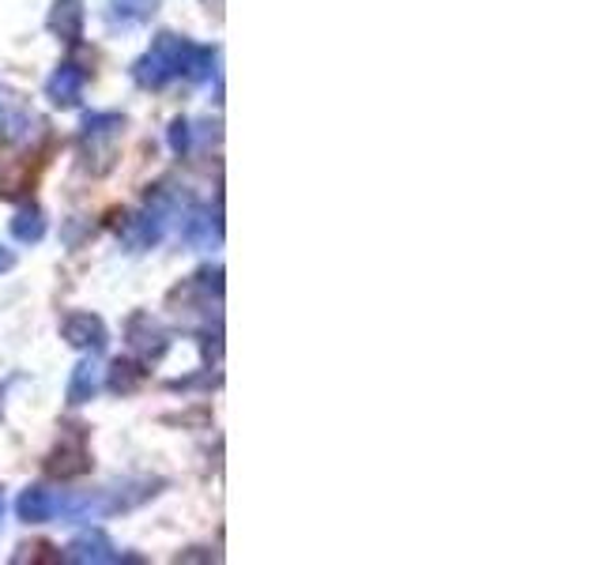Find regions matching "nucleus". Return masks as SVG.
<instances>
[{"label": "nucleus", "mask_w": 603, "mask_h": 565, "mask_svg": "<svg viewBox=\"0 0 603 565\" xmlns=\"http://www.w3.org/2000/svg\"><path fill=\"white\" fill-rule=\"evenodd\" d=\"M80 94H83V72L76 65H61L54 72V80H49V99L57 106H76Z\"/></svg>", "instance_id": "obj_4"}, {"label": "nucleus", "mask_w": 603, "mask_h": 565, "mask_svg": "<svg viewBox=\"0 0 603 565\" xmlns=\"http://www.w3.org/2000/svg\"><path fill=\"white\" fill-rule=\"evenodd\" d=\"M65 339L76 347H91V350H102L106 347V328H102L98 316L91 313H72L65 321Z\"/></svg>", "instance_id": "obj_3"}, {"label": "nucleus", "mask_w": 603, "mask_h": 565, "mask_svg": "<svg viewBox=\"0 0 603 565\" xmlns=\"http://www.w3.org/2000/svg\"><path fill=\"white\" fill-rule=\"evenodd\" d=\"M170 143H174V151L182 155V151L189 148V125H185V122H174V128H170Z\"/></svg>", "instance_id": "obj_12"}, {"label": "nucleus", "mask_w": 603, "mask_h": 565, "mask_svg": "<svg viewBox=\"0 0 603 565\" xmlns=\"http://www.w3.org/2000/svg\"><path fill=\"white\" fill-rule=\"evenodd\" d=\"M49 27L61 34L65 42H76V38H80V31H83V8H80V0H57Z\"/></svg>", "instance_id": "obj_6"}, {"label": "nucleus", "mask_w": 603, "mask_h": 565, "mask_svg": "<svg viewBox=\"0 0 603 565\" xmlns=\"http://www.w3.org/2000/svg\"><path fill=\"white\" fill-rule=\"evenodd\" d=\"M182 234H185V242H193V245H208L211 242V219L204 216V211H193L189 219H182Z\"/></svg>", "instance_id": "obj_9"}, {"label": "nucleus", "mask_w": 603, "mask_h": 565, "mask_svg": "<svg viewBox=\"0 0 603 565\" xmlns=\"http://www.w3.org/2000/svg\"><path fill=\"white\" fill-rule=\"evenodd\" d=\"M15 509H20V520H27V524H46V520L57 517L61 498H57L54 491H46V486H31V491H23V498L15 501Z\"/></svg>", "instance_id": "obj_2"}, {"label": "nucleus", "mask_w": 603, "mask_h": 565, "mask_svg": "<svg viewBox=\"0 0 603 565\" xmlns=\"http://www.w3.org/2000/svg\"><path fill=\"white\" fill-rule=\"evenodd\" d=\"M0 512H4V498H0Z\"/></svg>", "instance_id": "obj_14"}, {"label": "nucleus", "mask_w": 603, "mask_h": 565, "mask_svg": "<svg viewBox=\"0 0 603 565\" xmlns=\"http://www.w3.org/2000/svg\"><path fill=\"white\" fill-rule=\"evenodd\" d=\"M114 128H121V117L117 114H88V122H83V132L88 136H109Z\"/></svg>", "instance_id": "obj_11"}, {"label": "nucleus", "mask_w": 603, "mask_h": 565, "mask_svg": "<svg viewBox=\"0 0 603 565\" xmlns=\"http://www.w3.org/2000/svg\"><path fill=\"white\" fill-rule=\"evenodd\" d=\"M159 0H114V15L117 20H148L151 12H155Z\"/></svg>", "instance_id": "obj_10"}, {"label": "nucleus", "mask_w": 603, "mask_h": 565, "mask_svg": "<svg viewBox=\"0 0 603 565\" xmlns=\"http://www.w3.org/2000/svg\"><path fill=\"white\" fill-rule=\"evenodd\" d=\"M12 230H15V238H20V242H38L42 230H46V222H42V211L38 208H23L20 216H15Z\"/></svg>", "instance_id": "obj_8"}, {"label": "nucleus", "mask_w": 603, "mask_h": 565, "mask_svg": "<svg viewBox=\"0 0 603 565\" xmlns=\"http://www.w3.org/2000/svg\"><path fill=\"white\" fill-rule=\"evenodd\" d=\"M8 264H12V253H4V250H0V268H8Z\"/></svg>", "instance_id": "obj_13"}, {"label": "nucleus", "mask_w": 603, "mask_h": 565, "mask_svg": "<svg viewBox=\"0 0 603 565\" xmlns=\"http://www.w3.org/2000/svg\"><path fill=\"white\" fill-rule=\"evenodd\" d=\"M185 57H189V42L177 38V34H159L151 54L136 65V76H140V83H148V88H163L174 76H182Z\"/></svg>", "instance_id": "obj_1"}, {"label": "nucleus", "mask_w": 603, "mask_h": 565, "mask_svg": "<svg viewBox=\"0 0 603 565\" xmlns=\"http://www.w3.org/2000/svg\"><path fill=\"white\" fill-rule=\"evenodd\" d=\"M98 384H102L98 366L95 362H80L76 366V373H72V384H68V400H72V404H88V400L98 392Z\"/></svg>", "instance_id": "obj_7"}, {"label": "nucleus", "mask_w": 603, "mask_h": 565, "mask_svg": "<svg viewBox=\"0 0 603 565\" xmlns=\"http://www.w3.org/2000/svg\"><path fill=\"white\" fill-rule=\"evenodd\" d=\"M68 558L72 562H117V551L102 532H88L68 546Z\"/></svg>", "instance_id": "obj_5"}]
</instances>
